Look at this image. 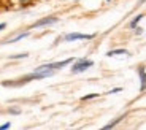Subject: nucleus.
Instances as JSON below:
<instances>
[{"mask_svg":"<svg viewBox=\"0 0 146 130\" xmlns=\"http://www.w3.org/2000/svg\"><path fill=\"white\" fill-rule=\"evenodd\" d=\"M92 65H94V62L91 60V59H78V60H73V65H72V73L73 75H78V73H83L86 72L88 68H91Z\"/></svg>","mask_w":146,"mask_h":130,"instance_id":"nucleus-1","label":"nucleus"},{"mask_svg":"<svg viewBox=\"0 0 146 130\" xmlns=\"http://www.w3.org/2000/svg\"><path fill=\"white\" fill-rule=\"evenodd\" d=\"M94 38H95V33H81V32H72L64 36V40L67 43H72V41H76V40H94Z\"/></svg>","mask_w":146,"mask_h":130,"instance_id":"nucleus-2","label":"nucleus"},{"mask_svg":"<svg viewBox=\"0 0 146 130\" xmlns=\"http://www.w3.org/2000/svg\"><path fill=\"white\" fill-rule=\"evenodd\" d=\"M57 21H59L57 16H46V18H41V19H38V21H35V22H33V24L29 27V30H30V29H40V27H48V25L56 24Z\"/></svg>","mask_w":146,"mask_h":130,"instance_id":"nucleus-3","label":"nucleus"},{"mask_svg":"<svg viewBox=\"0 0 146 130\" xmlns=\"http://www.w3.org/2000/svg\"><path fill=\"white\" fill-rule=\"evenodd\" d=\"M73 60H75L73 57H68V59H64V60H59V62H52L51 67H52V70H59V68H64V67L70 65Z\"/></svg>","mask_w":146,"mask_h":130,"instance_id":"nucleus-4","label":"nucleus"},{"mask_svg":"<svg viewBox=\"0 0 146 130\" xmlns=\"http://www.w3.org/2000/svg\"><path fill=\"white\" fill-rule=\"evenodd\" d=\"M138 75H140V90H145L146 89V70L145 67H140L138 68Z\"/></svg>","mask_w":146,"mask_h":130,"instance_id":"nucleus-5","label":"nucleus"},{"mask_svg":"<svg viewBox=\"0 0 146 130\" xmlns=\"http://www.w3.org/2000/svg\"><path fill=\"white\" fill-rule=\"evenodd\" d=\"M130 52H129L127 49H124V48H117V49H111L106 52V56L108 57H113V56H129Z\"/></svg>","mask_w":146,"mask_h":130,"instance_id":"nucleus-6","label":"nucleus"},{"mask_svg":"<svg viewBox=\"0 0 146 130\" xmlns=\"http://www.w3.org/2000/svg\"><path fill=\"white\" fill-rule=\"evenodd\" d=\"M30 35V32H22V33H19V35H16L15 38H11V40H7V41H3V44H10V43H16V41H19V40H22V38H27V36Z\"/></svg>","mask_w":146,"mask_h":130,"instance_id":"nucleus-7","label":"nucleus"},{"mask_svg":"<svg viewBox=\"0 0 146 130\" xmlns=\"http://www.w3.org/2000/svg\"><path fill=\"white\" fill-rule=\"evenodd\" d=\"M122 119H124V114H122V116H119V117H116V119H114V121H111L110 124H106V125L103 127V129H113V127H114V125H117V124H119Z\"/></svg>","mask_w":146,"mask_h":130,"instance_id":"nucleus-8","label":"nucleus"},{"mask_svg":"<svg viewBox=\"0 0 146 130\" xmlns=\"http://www.w3.org/2000/svg\"><path fill=\"white\" fill-rule=\"evenodd\" d=\"M143 18H145L143 15H138V16H135V18H133V21H130V24H129V25H130V29H137V25H138V22L141 21Z\"/></svg>","mask_w":146,"mask_h":130,"instance_id":"nucleus-9","label":"nucleus"},{"mask_svg":"<svg viewBox=\"0 0 146 130\" xmlns=\"http://www.w3.org/2000/svg\"><path fill=\"white\" fill-rule=\"evenodd\" d=\"M99 97V94H89V95H84V97H81V100L86 101V100H92V98H97Z\"/></svg>","mask_w":146,"mask_h":130,"instance_id":"nucleus-10","label":"nucleus"},{"mask_svg":"<svg viewBox=\"0 0 146 130\" xmlns=\"http://www.w3.org/2000/svg\"><path fill=\"white\" fill-rule=\"evenodd\" d=\"M27 52H21V54H15V56H10V59H26L27 57Z\"/></svg>","mask_w":146,"mask_h":130,"instance_id":"nucleus-11","label":"nucleus"},{"mask_svg":"<svg viewBox=\"0 0 146 130\" xmlns=\"http://www.w3.org/2000/svg\"><path fill=\"white\" fill-rule=\"evenodd\" d=\"M10 127H11V122H5V124L0 125V130H7V129H10Z\"/></svg>","mask_w":146,"mask_h":130,"instance_id":"nucleus-12","label":"nucleus"},{"mask_svg":"<svg viewBox=\"0 0 146 130\" xmlns=\"http://www.w3.org/2000/svg\"><path fill=\"white\" fill-rule=\"evenodd\" d=\"M121 90H122V87H114V89L110 90L108 94H116V92H121Z\"/></svg>","mask_w":146,"mask_h":130,"instance_id":"nucleus-13","label":"nucleus"},{"mask_svg":"<svg viewBox=\"0 0 146 130\" xmlns=\"http://www.w3.org/2000/svg\"><path fill=\"white\" fill-rule=\"evenodd\" d=\"M7 29V24H5V22H2V24H0V32H2V30H5Z\"/></svg>","mask_w":146,"mask_h":130,"instance_id":"nucleus-14","label":"nucleus"},{"mask_svg":"<svg viewBox=\"0 0 146 130\" xmlns=\"http://www.w3.org/2000/svg\"><path fill=\"white\" fill-rule=\"evenodd\" d=\"M143 3H146V0H138V5H143Z\"/></svg>","mask_w":146,"mask_h":130,"instance_id":"nucleus-15","label":"nucleus"},{"mask_svg":"<svg viewBox=\"0 0 146 130\" xmlns=\"http://www.w3.org/2000/svg\"><path fill=\"white\" fill-rule=\"evenodd\" d=\"M32 2H33V0H32Z\"/></svg>","mask_w":146,"mask_h":130,"instance_id":"nucleus-16","label":"nucleus"}]
</instances>
